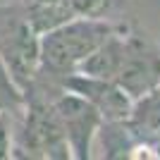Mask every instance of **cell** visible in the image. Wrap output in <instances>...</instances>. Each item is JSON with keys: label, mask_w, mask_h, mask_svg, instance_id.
Instances as JSON below:
<instances>
[{"label": "cell", "mask_w": 160, "mask_h": 160, "mask_svg": "<svg viewBox=\"0 0 160 160\" xmlns=\"http://www.w3.org/2000/svg\"><path fill=\"white\" fill-rule=\"evenodd\" d=\"M112 22L105 17H69L67 22L38 33V62L41 69L65 77L77 72V67L115 31Z\"/></svg>", "instance_id": "6da1fadb"}, {"label": "cell", "mask_w": 160, "mask_h": 160, "mask_svg": "<svg viewBox=\"0 0 160 160\" xmlns=\"http://www.w3.org/2000/svg\"><path fill=\"white\" fill-rule=\"evenodd\" d=\"M27 103V120L22 127V155L29 158H46V160H65L69 155L62 124L53 108V100L24 98Z\"/></svg>", "instance_id": "7a4b0ae2"}, {"label": "cell", "mask_w": 160, "mask_h": 160, "mask_svg": "<svg viewBox=\"0 0 160 160\" xmlns=\"http://www.w3.org/2000/svg\"><path fill=\"white\" fill-rule=\"evenodd\" d=\"M112 81L132 100L148 93L160 84V48L139 33L124 31V53Z\"/></svg>", "instance_id": "3957f363"}, {"label": "cell", "mask_w": 160, "mask_h": 160, "mask_svg": "<svg viewBox=\"0 0 160 160\" xmlns=\"http://www.w3.org/2000/svg\"><path fill=\"white\" fill-rule=\"evenodd\" d=\"M53 108L62 124V132H65L69 155L74 160H88L93 155L91 151H93L96 132L103 122L100 112L86 98H81L79 93L67 91V88H62L53 98Z\"/></svg>", "instance_id": "277c9868"}, {"label": "cell", "mask_w": 160, "mask_h": 160, "mask_svg": "<svg viewBox=\"0 0 160 160\" xmlns=\"http://www.w3.org/2000/svg\"><path fill=\"white\" fill-rule=\"evenodd\" d=\"M0 62L7 69L10 79L17 84L22 93L31 88L41 69L38 62V33L29 27V22H17L5 38L0 41Z\"/></svg>", "instance_id": "5b68a950"}, {"label": "cell", "mask_w": 160, "mask_h": 160, "mask_svg": "<svg viewBox=\"0 0 160 160\" xmlns=\"http://www.w3.org/2000/svg\"><path fill=\"white\" fill-rule=\"evenodd\" d=\"M62 88L74 91L81 98H86L100 112L103 120H127L129 112H132L134 100L110 79H96V77L72 72V74H65Z\"/></svg>", "instance_id": "8992f818"}, {"label": "cell", "mask_w": 160, "mask_h": 160, "mask_svg": "<svg viewBox=\"0 0 160 160\" xmlns=\"http://www.w3.org/2000/svg\"><path fill=\"white\" fill-rule=\"evenodd\" d=\"M122 53H124V29L120 27L77 67V72L86 74V77H96V79L112 81L115 74H117V67H120Z\"/></svg>", "instance_id": "52a82bcc"}, {"label": "cell", "mask_w": 160, "mask_h": 160, "mask_svg": "<svg viewBox=\"0 0 160 160\" xmlns=\"http://www.w3.org/2000/svg\"><path fill=\"white\" fill-rule=\"evenodd\" d=\"M127 124L143 141L160 136V84L132 103V112L127 117Z\"/></svg>", "instance_id": "ba28073f"}, {"label": "cell", "mask_w": 160, "mask_h": 160, "mask_svg": "<svg viewBox=\"0 0 160 160\" xmlns=\"http://www.w3.org/2000/svg\"><path fill=\"white\" fill-rule=\"evenodd\" d=\"M14 105H24V93L17 88V84L10 79L7 69L0 62V110H10Z\"/></svg>", "instance_id": "9c48e42d"}, {"label": "cell", "mask_w": 160, "mask_h": 160, "mask_svg": "<svg viewBox=\"0 0 160 160\" xmlns=\"http://www.w3.org/2000/svg\"><path fill=\"white\" fill-rule=\"evenodd\" d=\"M72 17H103L110 0H62Z\"/></svg>", "instance_id": "30bf717a"}, {"label": "cell", "mask_w": 160, "mask_h": 160, "mask_svg": "<svg viewBox=\"0 0 160 160\" xmlns=\"http://www.w3.org/2000/svg\"><path fill=\"white\" fill-rule=\"evenodd\" d=\"M12 155H14V148H12V134H10L7 110H0V160H7Z\"/></svg>", "instance_id": "8fae6325"}, {"label": "cell", "mask_w": 160, "mask_h": 160, "mask_svg": "<svg viewBox=\"0 0 160 160\" xmlns=\"http://www.w3.org/2000/svg\"><path fill=\"white\" fill-rule=\"evenodd\" d=\"M158 48H160V43H158Z\"/></svg>", "instance_id": "7c38bea8"}]
</instances>
